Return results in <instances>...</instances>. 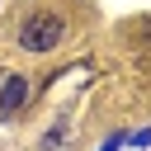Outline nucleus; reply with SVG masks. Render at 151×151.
Returning <instances> with one entry per match:
<instances>
[{
    "label": "nucleus",
    "mask_w": 151,
    "mask_h": 151,
    "mask_svg": "<svg viewBox=\"0 0 151 151\" xmlns=\"http://www.w3.org/2000/svg\"><path fill=\"white\" fill-rule=\"evenodd\" d=\"M61 38H66V19L57 9H38L19 24V47L24 52H52V47H61Z\"/></svg>",
    "instance_id": "obj_1"
},
{
    "label": "nucleus",
    "mask_w": 151,
    "mask_h": 151,
    "mask_svg": "<svg viewBox=\"0 0 151 151\" xmlns=\"http://www.w3.org/2000/svg\"><path fill=\"white\" fill-rule=\"evenodd\" d=\"M28 99V80L24 76H9L0 85V113H19V104Z\"/></svg>",
    "instance_id": "obj_2"
},
{
    "label": "nucleus",
    "mask_w": 151,
    "mask_h": 151,
    "mask_svg": "<svg viewBox=\"0 0 151 151\" xmlns=\"http://www.w3.org/2000/svg\"><path fill=\"white\" fill-rule=\"evenodd\" d=\"M132 142H137V146H151V127H142V132H137Z\"/></svg>",
    "instance_id": "obj_3"
}]
</instances>
